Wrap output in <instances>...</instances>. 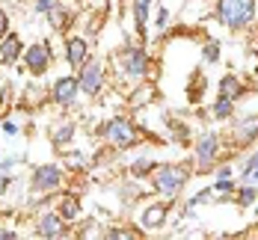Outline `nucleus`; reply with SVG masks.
<instances>
[{
  "label": "nucleus",
  "mask_w": 258,
  "mask_h": 240,
  "mask_svg": "<svg viewBox=\"0 0 258 240\" xmlns=\"http://www.w3.org/2000/svg\"><path fill=\"white\" fill-rule=\"evenodd\" d=\"M193 175L196 172L190 163H157L152 172V190L160 193L163 199H175Z\"/></svg>",
  "instance_id": "nucleus-1"
},
{
  "label": "nucleus",
  "mask_w": 258,
  "mask_h": 240,
  "mask_svg": "<svg viewBox=\"0 0 258 240\" xmlns=\"http://www.w3.org/2000/svg\"><path fill=\"white\" fill-rule=\"evenodd\" d=\"M255 0H217V21L229 30H246L255 21Z\"/></svg>",
  "instance_id": "nucleus-2"
},
{
  "label": "nucleus",
  "mask_w": 258,
  "mask_h": 240,
  "mask_svg": "<svg viewBox=\"0 0 258 240\" xmlns=\"http://www.w3.org/2000/svg\"><path fill=\"white\" fill-rule=\"evenodd\" d=\"M220 148H223V136L220 133H202L196 142H193V160H196V166H193V172L196 175H205V172H214V166H217V160H220Z\"/></svg>",
  "instance_id": "nucleus-3"
},
{
  "label": "nucleus",
  "mask_w": 258,
  "mask_h": 240,
  "mask_svg": "<svg viewBox=\"0 0 258 240\" xmlns=\"http://www.w3.org/2000/svg\"><path fill=\"white\" fill-rule=\"evenodd\" d=\"M116 62H119V68H122V77H128V80H146L149 65H152L146 48H140V45L122 48V53H116Z\"/></svg>",
  "instance_id": "nucleus-4"
},
{
  "label": "nucleus",
  "mask_w": 258,
  "mask_h": 240,
  "mask_svg": "<svg viewBox=\"0 0 258 240\" xmlns=\"http://www.w3.org/2000/svg\"><path fill=\"white\" fill-rule=\"evenodd\" d=\"M101 136L110 145H116V148H134V145L140 142V136L134 131L131 119H125V116H113V119L101 128Z\"/></svg>",
  "instance_id": "nucleus-5"
},
{
  "label": "nucleus",
  "mask_w": 258,
  "mask_h": 240,
  "mask_svg": "<svg viewBox=\"0 0 258 240\" xmlns=\"http://www.w3.org/2000/svg\"><path fill=\"white\" fill-rule=\"evenodd\" d=\"M255 139H258V113L240 116L229 128V145L232 148H249Z\"/></svg>",
  "instance_id": "nucleus-6"
},
{
  "label": "nucleus",
  "mask_w": 258,
  "mask_h": 240,
  "mask_svg": "<svg viewBox=\"0 0 258 240\" xmlns=\"http://www.w3.org/2000/svg\"><path fill=\"white\" fill-rule=\"evenodd\" d=\"M30 187L36 193H53L62 187V169L56 163H39L30 175Z\"/></svg>",
  "instance_id": "nucleus-7"
},
{
  "label": "nucleus",
  "mask_w": 258,
  "mask_h": 240,
  "mask_svg": "<svg viewBox=\"0 0 258 240\" xmlns=\"http://www.w3.org/2000/svg\"><path fill=\"white\" fill-rule=\"evenodd\" d=\"M78 83H80V92H83V95L95 98L104 89V65L98 59H86L78 68Z\"/></svg>",
  "instance_id": "nucleus-8"
},
{
  "label": "nucleus",
  "mask_w": 258,
  "mask_h": 240,
  "mask_svg": "<svg viewBox=\"0 0 258 240\" xmlns=\"http://www.w3.org/2000/svg\"><path fill=\"white\" fill-rule=\"evenodd\" d=\"M21 56H24L27 71H30V74H36V77H39V74H45V71L51 68V62H53V51H51V45H48V42H33Z\"/></svg>",
  "instance_id": "nucleus-9"
},
{
  "label": "nucleus",
  "mask_w": 258,
  "mask_h": 240,
  "mask_svg": "<svg viewBox=\"0 0 258 240\" xmlns=\"http://www.w3.org/2000/svg\"><path fill=\"white\" fill-rule=\"evenodd\" d=\"M80 95V83H78V74H66V77H59L53 83L51 89V101L59 107H72L78 101Z\"/></svg>",
  "instance_id": "nucleus-10"
},
{
  "label": "nucleus",
  "mask_w": 258,
  "mask_h": 240,
  "mask_svg": "<svg viewBox=\"0 0 258 240\" xmlns=\"http://www.w3.org/2000/svg\"><path fill=\"white\" fill-rule=\"evenodd\" d=\"M36 234L39 237H66V219L56 211H45L36 222Z\"/></svg>",
  "instance_id": "nucleus-11"
},
{
  "label": "nucleus",
  "mask_w": 258,
  "mask_h": 240,
  "mask_svg": "<svg viewBox=\"0 0 258 240\" xmlns=\"http://www.w3.org/2000/svg\"><path fill=\"white\" fill-rule=\"evenodd\" d=\"M21 53H24L21 36L9 30V33H6V36L0 39V65H15V62L21 59Z\"/></svg>",
  "instance_id": "nucleus-12"
},
{
  "label": "nucleus",
  "mask_w": 258,
  "mask_h": 240,
  "mask_svg": "<svg viewBox=\"0 0 258 240\" xmlns=\"http://www.w3.org/2000/svg\"><path fill=\"white\" fill-rule=\"evenodd\" d=\"M169 202H172V199H163V202L149 205V208L143 211V216H140L143 228H163V225H166V216H169Z\"/></svg>",
  "instance_id": "nucleus-13"
},
{
  "label": "nucleus",
  "mask_w": 258,
  "mask_h": 240,
  "mask_svg": "<svg viewBox=\"0 0 258 240\" xmlns=\"http://www.w3.org/2000/svg\"><path fill=\"white\" fill-rule=\"evenodd\" d=\"M86 59H89V45H86V39L69 36V39H66V62H69L72 68H80Z\"/></svg>",
  "instance_id": "nucleus-14"
},
{
  "label": "nucleus",
  "mask_w": 258,
  "mask_h": 240,
  "mask_svg": "<svg viewBox=\"0 0 258 240\" xmlns=\"http://www.w3.org/2000/svg\"><path fill=\"white\" fill-rule=\"evenodd\" d=\"M217 95H223V98H232V101H237V98L243 95V80L237 77L234 71L223 74V77H220V83H217Z\"/></svg>",
  "instance_id": "nucleus-15"
},
{
  "label": "nucleus",
  "mask_w": 258,
  "mask_h": 240,
  "mask_svg": "<svg viewBox=\"0 0 258 240\" xmlns=\"http://www.w3.org/2000/svg\"><path fill=\"white\" fill-rule=\"evenodd\" d=\"M155 0H131V9H134V30L140 36H146V27H149V9H152Z\"/></svg>",
  "instance_id": "nucleus-16"
},
{
  "label": "nucleus",
  "mask_w": 258,
  "mask_h": 240,
  "mask_svg": "<svg viewBox=\"0 0 258 240\" xmlns=\"http://www.w3.org/2000/svg\"><path fill=\"white\" fill-rule=\"evenodd\" d=\"M157 98V89H155V83H140L134 92L128 95V104L137 110V107H146V104H152Z\"/></svg>",
  "instance_id": "nucleus-17"
},
{
  "label": "nucleus",
  "mask_w": 258,
  "mask_h": 240,
  "mask_svg": "<svg viewBox=\"0 0 258 240\" xmlns=\"http://www.w3.org/2000/svg\"><path fill=\"white\" fill-rule=\"evenodd\" d=\"M234 110H237V101L217 95L214 104H211V116H214V122H229V119L234 116Z\"/></svg>",
  "instance_id": "nucleus-18"
},
{
  "label": "nucleus",
  "mask_w": 258,
  "mask_h": 240,
  "mask_svg": "<svg viewBox=\"0 0 258 240\" xmlns=\"http://www.w3.org/2000/svg\"><path fill=\"white\" fill-rule=\"evenodd\" d=\"M56 213H59L66 222H78L80 219V199L78 196H62L59 205H56Z\"/></svg>",
  "instance_id": "nucleus-19"
},
{
  "label": "nucleus",
  "mask_w": 258,
  "mask_h": 240,
  "mask_svg": "<svg viewBox=\"0 0 258 240\" xmlns=\"http://www.w3.org/2000/svg\"><path fill=\"white\" fill-rule=\"evenodd\" d=\"M75 133H78V128H75L72 122H66V125H59V128L53 131V136H51V145L56 148V151H66V148L72 145V139H75Z\"/></svg>",
  "instance_id": "nucleus-20"
},
{
  "label": "nucleus",
  "mask_w": 258,
  "mask_h": 240,
  "mask_svg": "<svg viewBox=\"0 0 258 240\" xmlns=\"http://www.w3.org/2000/svg\"><path fill=\"white\" fill-rule=\"evenodd\" d=\"M255 199H258V187L255 184H246V181H243V184L234 190V205H237V208H252Z\"/></svg>",
  "instance_id": "nucleus-21"
},
{
  "label": "nucleus",
  "mask_w": 258,
  "mask_h": 240,
  "mask_svg": "<svg viewBox=\"0 0 258 240\" xmlns=\"http://www.w3.org/2000/svg\"><path fill=\"white\" fill-rule=\"evenodd\" d=\"M155 160H146V157H140V160H134V163H131V175H134V178H146V175H152V172H155Z\"/></svg>",
  "instance_id": "nucleus-22"
},
{
  "label": "nucleus",
  "mask_w": 258,
  "mask_h": 240,
  "mask_svg": "<svg viewBox=\"0 0 258 240\" xmlns=\"http://www.w3.org/2000/svg\"><path fill=\"white\" fill-rule=\"evenodd\" d=\"M48 18H51V24L56 27V30H62V27L69 24V9H66L62 3H56L51 12H48Z\"/></svg>",
  "instance_id": "nucleus-23"
},
{
  "label": "nucleus",
  "mask_w": 258,
  "mask_h": 240,
  "mask_svg": "<svg viewBox=\"0 0 258 240\" xmlns=\"http://www.w3.org/2000/svg\"><path fill=\"white\" fill-rule=\"evenodd\" d=\"M214 193H220V196H234V190H237V181L232 178H214Z\"/></svg>",
  "instance_id": "nucleus-24"
},
{
  "label": "nucleus",
  "mask_w": 258,
  "mask_h": 240,
  "mask_svg": "<svg viewBox=\"0 0 258 240\" xmlns=\"http://www.w3.org/2000/svg\"><path fill=\"white\" fill-rule=\"evenodd\" d=\"M202 59L205 62H217L220 59V42L217 39H208L205 45H202Z\"/></svg>",
  "instance_id": "nucleus-25"
},
{
  "label": "nucleus",
  "mask_w": 258,
  "mask_h": 240,
  "mask_svg": "<svg viewBox=\"0 0 258 240\" xmlns=\"http://www.w3.org/2000/svg\"><path fill=\"white\" fill-rule=\"evenodd\" d=\"M56 3H59V0H33V9H36L39 15H48Z\"/></svg>",
  "instance_id": "nucleus-26"
},
{
  "label": "nucleus",
  "mask_w": 258,
  "mask_h": 240,
  "mask_svg": "<svg viewBox=\"0 0 258 240\" xmlns=\"http://www.w3.org/2000/svg\"><path fill=\"white\" fill-rule=\"evenodd\" d=\"M157 27H160V30H166V24H169V9H166V6H160V9H157V21H155Z\"/></svg>",
  "instance_id": "nucleus-27"
},
{
  "label": "nucleus",
  "mask_w": 258,
  "mask_h": 240,
  "mask_svg": "<svg viewBox=\"0 0 258 240\" xmlns=\"http://www.w3.org/2000/svg\"><path fill=\"white\" fill-rule=\"evenodd\" d=\"M255 166H258V151H252V154L246 157V163L240 166V175H246V172H249V169H255Z\"/></svg>",
  "instance_id": "nucleus-28"
},
{
  "label": "nucleus",
  "mask_w": 258,
  "mask_h": 240,
  "mask_svg": "<svg viewBox=\"0 0 258 240\" xmlns=\"http://www.w3.org/2000/svg\"><path fill=\"white\" fill-rule=\"evenodd\" d=\"M240 181H246V184H255V187H258V166H255V169H249L246 175H240Z\"/></svg>",
  "instance_id": "nucleus-29"
},
{
  "label": "nucleus",
  "mask_w": 258,
  "mask_h": 240,
  "mask_svg": "<svg viewBox=\"0 0 258 240\" xmlns=\"http://www.w3.org/2000/svg\"><path fill=\"white\" fill-rule=\"evenodd\" d=\"M6 33H9V15H6V12L0 9V39H3Z\"/></svg>",
  "instance_id": "nucleus-30"
},
{
  "label": "nucleus",
  "mask_w": 258,
  "mask_h": 240,
  "mask_svg": "<svg viewBox=\"0 0 258 240\" xmlns=\"http://www.w3.org/2000/svg\"><path fill=\"white\" fill-rule=\"evenodd\" d=\"M9 184H12V175H9V172H0V196L9 190Z\"/></svg>",
  "instance_id": "nucleus-31"
},
{
  "label": "nucleus",
  "mask_w": 258,
  "mask_h": 240,
  "mask_svg": "<svg viewBox=\"0 0 258 240\" xmlns=\"http://www.w3.org/2000/svg\"><path fill=\"white\" fill-rule=\"evenodd\" d=\"M15 163H18V157H3V160H0V172H9Z\"/></svg>",
  "instance_id": "nucleus-32"
},
{
  "label": "nucleus",
  "mask_w": 258,
  "mask_h": 240,
  "mask_svg": "<svg viewBox=\"0 0 258 240\" xmlns=\"http://www.w3.org/2000/svg\"><path fill=\"white\" fill-rule=\"evenodd\" d=\"M232 175H234L232 166H220V169H217V178H232Z\"/></svg>",
  "instance_id": "nucleus-33"
},
{
  "label": "nucleus",
  "mask_w": 258,
  "mask_h": 240,
  "mask_svg": "<svg viewBox=\"0 0 258 240\" xmlns=\"http://www.w3.org/2000/svg\"><path fill=\"white\" fill-rule=\"evenodd\" d=\"M18 237V231H12V228H0V240H15Z\"/></svg>",
  "instance_id": "nucleus-34"
},
{
  "label": "nucleus",
  "mask_w": 258,
  "mask_h": 240,
  "mask_svg": "<svg viewBox=\"0 0 258 240\" xmlns=\"http://www.w3.org/2000/svg\"><path fill=\"white\" fill-rule=\"evenodd\" d=\"M3 131L6 133H18V125H15V122H3Z\"/></svg>",
  "instance_id": "nucleus-35"
},
{
  "label": "nucleus",
  "mask_w": 258,
  "mask_h": 240,
  "mask_svg": "<svg viewBox=\"0 0 258 240\" xmlns=\"http://www.w3.org/2000/svg\"><path fill=\"white\" fill-rule=\"evenodd\" d=\"M252 213H255V216H258V199H255V202H252Z\"/></svg>",
  "instance_id": "nucleus-36"
},
{
  "label": "nucleus",
  "mask_w": 258,
  "mask_h": 240,
  "mask_svg": "<svg viewBox=\"0 0 258 240\" xmlns=\"http://www.w3.org/2000/svg\"><path fill=\"white\" fill-rule=\"evenodd\" d=\"M255 3H258V0H255Z\"/></svg>",
  "instance_id": "nucleus-37"
}]
</instances>
